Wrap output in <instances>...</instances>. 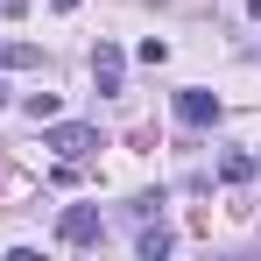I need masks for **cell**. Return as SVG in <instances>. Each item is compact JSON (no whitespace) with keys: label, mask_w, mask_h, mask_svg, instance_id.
<instances>
[{"label":"cell","mask_w":261,"mask_h":261,"mask_svg":"<svg viewBox=\"0 0 261 261\" xmlns=\"http://www.w3.org/2000/svg\"><path fill=\"white\" fill-rule=\"evenodd\" d=\"M219 113H226V106H219L212 92H198V85H184V92H176V120H184V127H212Z\"/></svg>","instance_id":"cell-2"},{"label":"cell","mask_w":261,"mask_h":261,"mask_svg":"<svg viewBox=\"0 0 261 261\" xmlns=\"http://www.w3.org/2000/svg\"><path fill=\"white\" fill-rule=\"evenodd\" d=\"M36 64H43L36 43H7V36H0V71H36Z\"/></svg>","instance_id":"cell-5"},{"label":"cell","mask_w":261,"mask_h":261,"mask_svg":"<svg viewBox=\"0 0 261 261\" xmlns=\"http://www.w3.org/2000/svg\"><path fill=\"white\" fill-rule=\"evenodd\" d=\"M92 78H99V92H120V49H113V43L92 49Z\"/></svg>","instance_id":"cell-4"},{"label":"cell","mask_w":261,"mask_h":261,"mask_svg":"<svg viewBox=\"0 0 261 261\" xmlns=\"http://www.w3.org/2000/svg\"><path fill=\"white\" fill-rule=\"evenodd\" d=\"M99 233H106V226H99V212H92V205H71V212L57 219V240H64V247H92Z\"/></svg>","instance_id":"cell-1"},{"label":"cell","mask_w":261,"mask_h":261,"mask_svg":"<svg viewBox=\"0 0 261 261\" xmlns=\"http://www.w3.org/2000/svg\"><path fill=\"white\" fill-rule=\"evenodd\" d=\"M71 7H85V0H57V14H71Z\"/></svg>","instance_id":"cell-7"},{"label":"cell","mask_w":261,"mask_h":261,"mask_svg":"<svg viewBox=\"0 0 261 261\" xmlns=\"http://www.w3.org/2000/svg\"><path fill=\"white\" fill-rule=\"evenodd\" d=\"M247 7H254V21H261V0H247Z\"/></svg>","instance_id":"cell-8"},{"label":"cell","mask_w":261,"mask_h":261,"mask_svg":"<svg viewBox=\"0 0 261 261\" xmlns=\"http://www.w3.org/2000/svg\"><path fill=\"white\" fill-rule=\"evenodd\" d=\"M49 148H57L64 163H78V155L99 148V134H92V127H49Z\"/></svg>","instance_id":"cell-3"},{"label":"cell","mask_w":261,"mask_h":261,"mask_svg":"<svg viewBox=\"0 0 261 261\" xmlns=\"http://www.w3.org/2000/svg\"><path fill=\"white\" fill-rule=\"evenodd\" d=\"M0 106H7V85H0Z\"/></svg>","instance_id":"cell-9"},{"label":"cell","mask_w":261,"mask_h":261,"mask_svg":"<svg viewBox=\"0 0 261 261\" xmlns=\"http://www.w3.org/2000/svg\"><path fill=\"white\" fill-rule=\"evenodd\" d=\"M254 163H261V155H226V163H219V176H226V184H247V176H254Z\"/></svg>","instance_id":"cell-6"}]
</instances>
